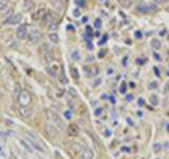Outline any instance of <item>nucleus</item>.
<instances>
[{
    "instance_id": "1",
    "label": "nucleus",
    "mask_w": 169,
    "mask_h": 159,
    "mask_svg": "<svg viewBox=\"0 0 169 159\" xmlns=\"http://www.w3.org/2000/svg\"><path fill=\"white\" fill-rule=\"evenodd\" d=\"M84 148H84V146L78 142H71L67 146V151H68V153L70 154L73 158H76L77 156H83Z\"/></svg>"
},
{
    "instance_id": "2",
    "label": "nucleus",
    "mask_w": 169,
    "mask_h": 159,
    "mask_svg": "<svg viewBox=\"0 0 169 159\" xmlns=\"http://www.w3.org/2000/svg\"><path fill=\"white\" fill-rule=\"evenodd\" d=\"M18 102L21 106H29L32 103V96L28 90H22L19 96Z\"/></svg>"
},
{
    "instance_id": "3",
    "label": "nucleus",
    "mask_w": 169,
    "mask_h": 159,
    "mask_svg": "<svg viewBox=\"0 0 169 159\" xmlns=\"http://www.w3.org/2000/svg\"><path fill=\"white\" fill-rule=\"evenodd\" d=\"M47 117H48V119L51 121L52 123L55 124V125H57L58 127H60L61 130H63L64 123H63L61 119L59 118V116L57 115V114H55L54 111H52V110H47Z\"/></svg>"
},
{
    "instance_id": "4",
    "label": "nucleus",
    "mask_w": 169,
    "mask_h": 159,
    "mask_svg": "<svg viewBox=\"0 0 169 159\" xmlns=\"http://www.w3.org/2000/svg\"><path fill=\"white\" fill-rule=\"evenodd\" d=\"M135 10L138 13L147 14L156 10V6L155 4H138V6H136Z\"/></svg>"
},
{
    "instance_id": "5",
    "label": "nucleus",
    "mask_w": 169,
    "mask_h": 159,
    "mask_svg": "<svg viewBox=\"0 0 169 159\" xmlns=\"http://www.w3.org/2000/svg\"><path fill=\"white\" fill-rule=\"evenodd\" d=\"M21 20H22V15L20 13H18V14L12 15L7 20H4V24H12V26H15V24H20Z\"/></svg>"
},
{
    "instance_id": "6",
    "label": "nucleus",
    "mask_w": 169,
    "mask_h": 159,
    "mask_svg": "<svg viewBox=\"0 0 169 159\" xmlns=\"http://www.w3.org/2000/svg\"><path fill=\"white\" fill-rule=\"evenodd\" d=\"M17 37L20 39H24L27 36H28V27H27V24H20V26L18 27V29H17Z\"/></svg>"
},
{
    "instance_id": "7",
    "label": "nucleus",
    "mask_w": 169,
    "mask_h": 159,
    "mask_svg": "<svg viewBox=\"0 0 169 159\" xmlns=\"http://www.w3.org/2000/svg\"><path fill=\"white\" fill-rule=\"evenodd\" d=\"M29 38L32 44H37L41 38L40 32H39L38 30H32L31 33L29 34Z\"/></svg>"
},
{
    "instance_id": "8",
    "label": "nucleus",
    "mask_w": 169,
    "mask_h": 159,
    "mask_svg": "<svg viewBox=\"0 0 169 159\" xmlns=\"http://www.w3.org/2000/svg\"><path fill=\"white\" fill-rule=\"evenodd\" d=\"M84 74H86L88 78H91V76L97 75L99 70L97 69V67H84Z\"/></svg>"
},
{
    "instance_id": "9",
    "label": "nucleus",
    "mask_w": 169,
    "mask_h": 159,
    "mask_svg": "<svg viewBox=\"0 0 169 159\" xmlns=\"http://www.w3.org/2000/svg\"><path fill=\"white\" fill-rule=\"evenodd\" d=\"M19 114H20V116L22 118L24 119H28L30 116H31L32 114V110L31 108H29V106H21L19 107Z\"/></svg>"
},
{
    "instance_id": "10",
    "label": "nucleus",
    "mask_w": 169,
    "mask_h": 159,
    "mask_svg": "<svg viewBox=\"0 0 169 159\" xmlns=\"http://www.w3.org/2000/svg\"><path fill=\"white\" fill-rule=\"evenodd\" d=\"M79 133V128L76 124H70L68 126V134L71 137H76Z\"/></svg>"
},
{
    "instance_id": "11",
    "label": "nucleus",
    "mask_w": 169,
    "mask_h": 159,
    "mask_svg": "<svg viewBox=\"0 0 169 159\" xmlns=\"http://www.w3.org/2000/svg\"><path fill=\"white\" fill-rule=\"evenodd\" d=\"M46 10L44 9H39L37 10L35 13L33 14V19H35V20H40V19L44 18V16H46Z\"/></svg>"
},
{
    "instance_id": "12",
    "label": "nucleus",
    "mask_w": 169,
    "mask_h": 159,
    "mask_svg": "<svg viewBox=\"0 0 169 159\" xmlns=\"http://www.w3.org/2000/svg\"><path fill=\"white\" fill-rule=\"evenodd\" d=\"M21 88H20V84L17 83L16 85L14 87V91H13V99L15 101H17L19 99V96H20L21 93Z\"/></svg>"
},
{
    "instance_id": "13",
    "label": "nucleus",
    "mask_w": 169,
    "mask_h": 159,
    "mask_svg": "<svg viewBox=\"0 0 169 159\" xmlns=\"http://www.w3.org/2000/svg\"><path fill=\"white\" fill-rule=\"evenodd\" d=\"M43 19H44V22H46L47 24H49V26L53 24V22H55V16H54V14L51 13V12L47 13Z\"/></svg>"
},
{
    "instance_id": "14",
    "label": "nucleus",
    "mask_w": 169,
    "mask_h": 159,
    "mask_svg": "<svg viewBox=\"0 0 169 159\" xmlns=\"http://www.w3.org/2000/svg\"><path fill=\"white\" fill-rule=\"evenodd\" d=\"M84 159H92L93 158V152H92V150L90 148H84V153H83V156H81Z\"/></svg>"
},
{
    "instance_id": "15",
    "label": "nucleus",
    "mask_w": 169,
    "mask_h": 159,
    "mask_svg": "<svg viewBox=\"0 0 169 159\" xmlns=\"http://www.w3.org/2000/svg\"><path fill=\"white\" fill-rule=\"evenodd\" d=\"M43 58H44V59H46L47 63H52V62H53V59H54V56H53V54H52L51 50H48V51L44 52Z\"/></svg>"
},
{
    "instance_id": "16",
    "label": "nucleus",
    "mask_w": 169,
    "mask_h": 159,
    "mask_svg": "<svg viewBox=\"0 0 169 159\" xmlns=\"http://www.w3.org/2000/svg\"><path fill=\"white\" fill-rule=\"evenodd\" d=\"M46 131H48L49 136H56L57 135V131L55 130V127L52 125H47Z\"/></svg>"
},
{
    "instance_id": "17",
    "label": "nucleus",
    "mask_w": 169,
    "mask_h": 159,
    "mask_svg": "<svg viewBox=\"0 0 169 159\" xmlns=\"http://www.w3.org/2000/svg\"><path fill=\"white\" fill-rule=\"evenodd\" d=\"M49 39L51 41V43H53V44H55V45L59 43V37H58V35H57L56 33L49 34Z\"/></svg>"
},
{
    "instance_id": "18",
    "label": "nucleus",
    "mask_w": 169,
    "mask_h": 159,
    "mask_svg": "<svg viewBox=\"0 0 169 159\" xmlns=\"http://www.w3.org/2000/svg\"><path fill=\"white\" fill-rule=\"evenodd\" d=\"M70 72H71L72 78H73L74 80H78L79 79V72H78V70L75 68V67H72V68L70 69Z\"/></svg>"
},
{
    "instance_id": "19",
    "label": "nucleus",
    "mask_w": 169,
    "mask_h": 159,
    "mask_svg": "<svg viewBox=\"0 0 169 159\" xmlns=\"http://www.w3.org/2000/svg\"><path fill=\"white\" fill-rule=\"evenodd\" d=\"M30 141V143H31V145L33 146L35 150H37V151H39V152H43V148H42V146L40 145V144H38L37 142H35L34 140H29Z\"/></svg>"
},
{
    "instance_id": "20",
    "label": "nucleus",
    "mask_w": 169,
    "mask_h": 159,
    "mask_svg": "<svg viewBox=\"0 0 169 159\" xmlns=\"http://www.w3.org/2000/svg\"><path fill=\"white\" fill-rule=\"evenodd\" d=\"M151 47H152L155 50H158V49L161 48V41H158V39H153V41H151Z\"/></svg>"
},
{
    "instance_id": "21",
    "label": "nucleus",
    "mask_w": 169,
    "mask_h": 159,
    "mask_svg": "<svg viewBox=\"0 0 169 159\" xmlns=\"http://www.w3.org/2000/svg\"><path fill=\"white\" fill-rule=\"evenodd\" d=\"M120 2H121V4H122V6H125V7H129V6H132L133 0H120Z\"/></svg>"
},
{
    "instance_id": "22",
    "label": "nucleus",
    "mask_w": 169,
    "mask_h": 159,
    "mask_svg": "<svg viewBox=\"0 0 169 159\" xmlns=\"http://www.w3.org/2000/svg\"><path fill=\"white\" fill-rule=\"evenodd\" d=\"M71 58H72V59H74V61H78V59L80 58V55H79V52H78L77 50L73 51V52H72V54H71Z\"/></svg>"
},
{
    "instance_id": "23",
    "label": "nucleus",
    "mask_w": 169,
    "mask_h": 159,
    "mask_svg": "<svg viewBox=\"0 0 169 159\" xmlns=\"http://www.w3.org/2000/svg\"><path fill=\"white\" fill-rule=\"evenodd\" d=\"M69 93H70V96H71V97H73V98H75V99H76V98H78L77 91H76L74 88H72V87H71V88H69Z\"/></svg>"
},
{
    "instance_id": "24",
    "label": "nucleus",
    "mask_w": 169,
    "mask_h": 159,
    "mask_svg": "<svg viewBox=\"0 0 169 159\" xmlns=\"http://www.w3.org/2000/svg\"><path fill=\"white\" fill-rule=\"evenodd\" d=\"M86 33H87V36H88V41H90V38L92 37V29H91V27H89V26L86 27Z\"/></svg>"
},
{
    "instance_id": "25",
    "label": "nucleus",
    "mask_w": 169,
    "mask_h": 159,
    "mask_svg": "<svg viewBox=\"0 0 169 159\" xmlns=\"http://www.w3.org/2000/svg\"><path fill=\"white\" fill-rule=\"evenodd\" d=\"M6 6H7V0H0V11L6 9Z\"/></svg>"
},
{
    "instance_id": "26",
    "label": "nucleus",
    "mask_w": 169,
    "mask_h": 159,
    "mask_svg": "<svg viewBox=\"0 0 169 159\" xmlns=\"http://www.w3.org/2000/svg\"><path fill=\"white\" fill-rule=\"evenodd\" d=\"M64 118L66 119H68V120H70V119L72 118V113L70 110H66L64 113Z\"/></svg>"
},
{
    "instance_id": "27",
    "label": "nucleus",
    "mask_w": 169,
    "mask_h": 159,
    "mask_svg": "<svg viewBox=\"0 0 169 159\" xmlns=\"http://www.w3.org/2000/svg\"><path fill=\"white\" fill-rule=\"evenodd\" d=\"M94 26H95V28H97V29L101 28V18L95 19V21H94Z\"/></svg>"
},
{
    "instance_id": "28",
    "label": "nucleus",
    "mask_w": 169,
    "mask_h": 159,
    "mask_svg": "<svg viewBox=\"0 0 169 159\" xmlns=\"http://www.w3.org/2000/svg\"><path fill=\"white\" fill-rule=\"evenodd\" d=\"M120 91H121V93H125L126 92V83H125V82H123V83H122Z\"/></svg>"
},
{
    "instance_id": "29",
    "label": "nucleus",
    "mask_w": 169,
    "mask_h": 159,
    "mask_svg": "<svg viewBox=\"0 0 169 159\" xmlns=\"http://www.w3.org/2000/svg\"><path fill=\"white\" fill-rule=\"evenodd\" d=\"M108 41V35L107 34H105V35L103 36V38L101 39V41H99V45H103V44H106V41Z\"/></svg>"
},
{
    "instance_id": "30",
    "label": "nucleus",
    "mask_w": 169,
    "mask_h": 159,
    "mask_svg": "<svg viewBox=\"0 0 169 159\" xmlns=\"http://www.w3.org/2000/svg\"><path fill=\"white\" fill-rule=\"evenodd\" d=\"M101 113H103V108L98 107V108H96V109H95V111H94V115L97 117V116H101Z\"/></svg>"
},
{
    "instance_id": "31",
    "label": "nucleus",
    "mask_w": 169,
    "mask_h": 159,
    "mask_svg": "<svg viewBox=\"0 0 169 159\" xmlns=\"http://www.w3.org/2000/svg\"><path fill=\"white\" fill-rule=\"evenodd\" d=\"M150 101H151V103H152L153 104V105H158V98H156V97H151V98H150Z\"/></svg>"
},
{
    "instance_id": "32",
    "label": "nucleus",
    "mask_w": 169,
    "mask_h": 159,
    "mask_svg": "<svg viewBox=\"0 0 169 159\" xmlns=\"http://www.w3.org/2000/svg\"><path fill=\"white\" fill-rule=\"evenodd\" d=\"M49 28H50V30H52V31H55V30H57V28H58V27H57L56 22H53L52 24H50Z\"/></svg>"
},
{
    "instance_id": "33",
    "label": "nucleus",
    "mask_w": 169,
    "mask_h": 159,
    "mask_svg": "<svg viewBox=\"0 0 169 159\" xmlns=\"http://www.w3.org/2000/svg\"><path fill=\"white\" fill-rule=\"evenodd\" d=\"M75 3L77 4L78 6H84L86 2H84V0H75Z\"/></svg>"
},
{
    "instance_id": "34",
    "label": "nucleus",
    "mask_w": 169,
    "mask_h": 159,
    "mask_svg": "<svg viewBox=\"0 0 169 159\" xmlns=\"http://www.w3.org/2000/svg\"><path fill=\"white\" fill-rule=\"evenodd\" d=\"M73 15L74 17H79L80 16V11H79V9H75L73 11Z\"/></svg>"
},
{
    "instance_id": "35",
    "label": "nucleus",
    "mask_w": 169,
    "mask_h": 159,
    "mask_svg": "<svg viewBox=\"0 0 169 159\" xmlns=\"http://www.w3.org/2000/svg\"><path fill=\"white\" fill-rule=\"evenodd\" d=\"M144 104H145V101H144V99H143V98H140V99H138V106H144Z\"/></svg>"
},
{
    "instance_id": "36",
    "label": "nucleus",
    "mask_w": 169,
    "mask_h": 159,
    "mask_svg": "<svg viewBox=\"0 0 169 159\" xmlns=\"http://www.w3.org/2000/svg\"><path fill=\"white\" fill-rule=\"evenodd\" d=\"M153 71H155V75H156V76H160V75H161L160 70H159L158 67H153Z\"/></svg>"
},
{
    "instance_id": "37",
    "label": "nucleus",
    "mask_w": 169,
    "mask_h": 159,
    "mask_svg": "<svg viewBox=\"0 0 169 159\" xmlns=\"http://www.w3.org/2000/svg\"><path fill=\"white\" fill-rule=\"evenodd\" d=\"M60 82H61V83H64V84L68 83V80L66 79V76H64V74H63V76H60Z\"/></svg>"
},
{
    "instance_id": "38",
    "label": "nucleus",
    "mask_w": 169,
    "mask_h": 159,
    "mask_svg": "<svg viewBox=\"0 0 169 159\" xmlns=\"http://www.w3.org/2000/svg\"><path fill=\"white\" fill-rule=\"evenodd\" d=\"M132 100H133V96H132V94H128V96L126 97V101L130 102V101H132Z\"/></svg>"
},
{
    "instance_id": "39",
    "label": "nucleus",
    "mask_w": 169,
    "mask_h": 159,
    "mask_svg": "<svg viewBox=\"0 0 169 159\" xmlns=\"http://www.w3.org/2000/svg\"><path fill=\"white\" fill-rule=\"evenodd\" d=\"M142 36H143V35H142V33H141L140 31L135 32V37H136L138 39H141V38H142Z\"/></svg>"
},
{
    "instance_id": "40",
    "label": "nucleus",
    "mask_w": 169,
    "mask_h": 159,
    "mask_svg": "<svg viewBox=\"0 0 169 159\" xmlns=\"http://www.w3.org/2000/svg\"><path fill=\"white\" fill-rule=\"evenodd\" d=\"M93 59H94V56L93 55H89L88 58H87V62L91 63V62H93Z\"/></svg>"
},
{
    "instance_id": "41",
    "label": "nucleus",
    "mask_w": 169,
    "mask_h": 159,
    "mask_svg": "<svg viewBox=\"0 0 169 159\" xmlns=\"http://www.w3.org/2000/svg\"><path fill=\"white\" fill-rule=\"evenodd\" d=\"M122 151H124V152H128V153H130V148H126V146H123V148H121Z\"/></svg>"
},
{
    "instance_id": "42",
    "label": "nucleus",
    "mask_w": 169,
    "mask_h": 159,
    "mask_svg": "<svg viewBox=\"0 0 169 159\" xmlns=\"http://www.w3.org/2000/svg\"><path fill=\"white\" fill-rule=\"evenodd\" d=\"M110 102H111L112 104H115V103H116V102H115V97H114V96H111V97H110Z\"/></svg>"
},
{
    "instance_id": "43",
    "label": "nucleus",
    "mask_w": 169,
    "mask_h": 159,
    "mask_svg": "<svg viewBox=\"0 0 169 159\" xmlns=\"http://www.w3.org/2000/svg\"><path fill=\"white\" fill-rule=\"evenodd\" d=\"M21 143H22V144H23V146H24V148H27V150L31 151V148H29V146H28V145H27V143H26V142H24V141H23V140H21Z\"/></svg>"
},
{
    "instance_id": "44",
    "label": "nucleus",
    "mask_w": 169,
    "mask_h": 159,
    "mask_svg": "<svg viewBox=\"0 0 169 159\" xmlns=\"http://www.w3.org/2000/svg\"><path fill=\"white\" fill-rule=\"evenodd\" d=\"M127 122L130 124L131 126H134V123L132 122V121H131V119H130V118H127Z\"/></svg>"
},
{
    "instance_id": "45",
    "label": "nucleus",
    "mask_w": 169,
    "mask_h": 159,
    "mask_svg": "<svg viewBox=\"0 0 169 159\" xmlns=\"http://www.w3.org/2000/svg\"><path fill=\"white\" fill-rule=\"evenodd\" d=\"M153 56H155V58H156V61H161V58H160V56H159V54L153 53Z\"/></svg>"
},
{
    "instance_id": "46",
    "label": "nucleus",
    "mask_w": 169,
    "mask_h": 159,
    "mask_svg": "<svg viewBox=\"0 0 169 159\" xmlns=\"http://www.w3.org/2000/svg\"><path fill=\"white\" fill-rule=\"evenodd\" d=\"M110 135H111V131H108V130H106V137H109Z\"/></svg>"
},
{
    "instance_id": "47",
    "label": "nucleus",
    "mask_w": 169,
    "mask_h": 159,
    "mask_svg": "<svg viewBox=\"0 0 169 159\" xmlns=\"http://www.w3.org/2000/svg\"><path fill=\"white\" fill-rule=\"evenodd\" d=\"M105 53H106V52H99V53H98V56H99V58H103V56L105 55Z\"/></svg>"
},
{
    "instance_id": "48",
    "label": "nucleus",
    "mask_w": 169,
    "mask_h": 159,
    "mask_svg": "<svg viewBox=\"0 0 169 159\" xmlns=\"http://www.w3.org/2000/svg\"><path fill=\"white\" fill-rule=\"evenodd\" d=\"M67 29H68V30H71V31H73V30H74V28H73V27L71 26V24H69V26L67 27Z\"/></svg>"
},
{
    "instance_id": "49",
    "label": "nucleus",
    "mask_w": 169,
    "mask_h": 159,
    "mask_svg": "<svg viewBox=\"0 0 169 159\" xmlns=\"http://www.w3.org/2000/svg\"><path fill=\"white\" fill-rule=\"evenodd\" d=\"M135 63H136V64H143V62H142L141 59L138 58V59H136V62H135Z\"/></svg>"
},
{
    "instance_id": "50",
    "label": "nucleus",
    "mask_w": 169,
    "mask_h": 159,
    "mask_svg": "<svg viewBox=\"0 0 169 159\" xmlns=\"http://www.w3.org/2000/svg\"><path fill=\"white\" fill-rule=\"evenodd\" d=\"M86 21H88V17L84 16V18H83V22H86Z\"/></svg>"
},
{
    "instance_id": "51",
    "label": "nucleus",
    "mask_w": 169,
    "mask_h": 159,
    "mask_svg": "<svg viewBox=\"0 0 169 159\" xmlns=\"http://www.w3.org/2000/svg\"><path fill=\"white\" fill-rule=\"evenodd\" d=\"M151 85H152V86H151V88H156V87H158V86H156V83H152Z\"/></svg>"
},
{
    "instance_id": "52",
    "label": "nucleus",
    "mask_w": 169,
    "mask_h": 159,
    "mask_svg": "<svg viewBox=\"0 0 169 159\" xmlns=\"http://www.w3.org/2000/svg\"><path fill=\"white\" fill-rule=\"evenodd\" d=\"M126 62H127V58H124V61H123V64H124V65H126Z\"/></svg>"
},
{
    "instance_id": "53",
    "label": "nucleus",
    "mask_w": 169,
    "mask_h": 159,
    "mask_svg": "<svg viewBox=\"0 0 169 159\" xmlns=\"http://www.w3.org/2000/svg\"><path fill=\"white\" fill-rule=\"evenodd\" d=\"M108 73L110 74V73H113V70H111V69H108Z\"/></svg>"
},
{
    "instance_id": "54",
    "label": "nucleus",
    "mask_w": 169,
    "mask_h": 159,
    "mask_svg": "<svg viewBox=\"0 0 169 159\" xmlns=\"http://www.w3.org/2000/svg\"><path fill=\"white\" fill-rule=\"evenodd\" d=\"M95 36H96V37H98V36H99V32H96V33H95Z\"/></svg>"
},
{
    "instance_id": "55",
    "label": "nucleus",
    "mask_w": 169,
    "mask_h": 159,
    "mask_svg": "<svg viewBox=\"0 0 169 159\" xmlns=\"http://www.w3.org/2000/svg\"><path fill=\"white\" fill-rule=\"evenodd\" d=\"M130 86H131V87H132V88H133V87L135 86V85H134V83H130Z\"/></svg>"
},
{
    "instance_id": "56",
    "label": "nucleus",
    "mask_w": 169,
    "mask_h": 159,
    "mask_svg": "<svg viewBox=\"0 0 169 159\" xmlns=\"http://www.w3.org/2000/svg\"><path fill=\"white\" fill-rule=\"evenodd\" d=\"M167 131H168V133H169V123L167 124Z\"/></svg>"
},
{
    "instance_id": "57",
    "label": "nucleus",
    "mask_w": 169,
    "mask_h": 159,
    "mask_svg": "<svg viewBox=\"0 0 169 159\" xmlns=\"http://www.w3.org/2000/svg\"><path fill=\"white\" fill-rule=\"evenodd\" d=\"M168 55H169V53H168Z\"/></svg>"
},
{
    "instance_id": "58",
    "label": "nucleus",
    "mask_w": 169,
    "mask_h": 159,
    "mask_svg": "<svg viewBox=\"0 0 169 159\" xmlns=\"http://www.w3.org/2000/svg\"><path fill=\"white\" fill-rule=\"evenodd\" d=\"M0 28H1V27H0Z\"/></svg>"
}]
</instances>
